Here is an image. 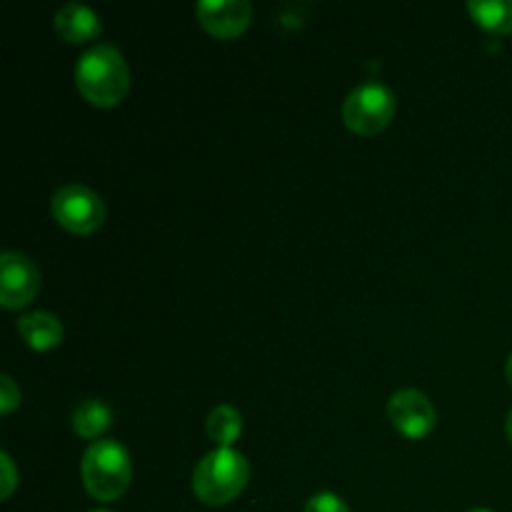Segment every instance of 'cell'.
I'll return each instance as SVG.
<instances>
[{"instance_id": "1", "label": "cell", "mask_w": 512, "mask_h": 512, "mask_svg": "<svg viewBox=\"0 0 512 512\" xmlns=\"http://www.w3.org/2000/svg\"><path fill=\"white\" fill-rule=\"evenodd\" d=\"M75 85L90 105L113 108L128 95L130 68L113 43H95L75 63Z\"/></svg>"}, {"instance_id": "2", "label": "cell", "mask_w": 512, "mask_h": 512, "mask_svg": "<svg viewBox=\"0 0 512 512\" xmlns=\"http://www.w3.org/2000/svg\"><path fill=\"white\" fill-rule=\"evenodd\" d=\"M80 475L90 498L113 503L125 495L133 480V463L123 443L110 438H100L88 445L80 460Z\"/></svg>"}, {"instance_id": "3", "label": "cell", "mask_w": 512, "mask_h": 512, "mask_svg": "<svg viewBox=\"0 0 512 512\" xmlns=\"http://www.w3.org/2000/svg\"><path fill=\"white\" fill-rule=\"evenodd\" d=\"M250 480V465L240 450L215 448L193 470V493L205 505H228Z\"/></svg>"}, {"instance_id": "4", "label": "cell", "mask_w": 512, "mask_h": 512, "mask_svg": "<svg viewBox=\"0 0 512 512\" xmlns=\"http://www.w3.org/2000/svg\"><path fill=\"white\" fill-rule=\"evenodd\" d=\"M395 93L380 80H365L355 85L343 103V120L353 133L378 135L395 118Z\"/></svg>"}, {"instance_id": "5", "label": "cell", "mask_w": 512, "mask_h": 512, "mask_svg": "<svg viewBox=\"0 0 512 512\" xmlns=\"http://www.w3.org/2000/svg\"><path fill=\"white\" fill-rule=\"evenodd\" d=\"M53 218L58 225L75 235H90L103 225L105 203L93 188L83 183H65L60 185L50 200Z\"/></svg>"}, {"instance_id": "6", "label": "cell", "mask_w": 512, "mask_h": 512, "mask_svg": "<svg viewBox=\"0 0 512 512\" xmlns=\"http://www.w3.org/2000/svg\"><path fill=\"white\" fill-rule=\"evenodd\" d=\"M388 418L400 435L408 440H423L425 435L433 433L438 423V410L423 390L403 388L390 395Z\"/></svg>"}, {"instance_id": "7", "label": "cell", "mask_w": 512, "mask_h": 512, "mask_svg": "<svg viewBox=\"0 0 512 512\" xmlns=\"http://www.w3.org/2000/svg\"><path fill=\"white\" fill-rule=\"evenodd\" d=\"M40 293V270L28 255L5 250L0 255V305L5 310H20Z\"/></svg>"}, {"instance_id": "8", "label": "cell", "mask_w": 512, "mask_h": 512, "mask_svg": "<svg viewBox=\"0 0 512 512\" xmlns=\"http://www.w3.org/2000/svg\"><path fill=\"white\" fill-rule=\"evenodd\" d=\"M195 18L213 38L233 40L248 30L253 5L248 0H198Z\"/></svg>"}, {"instance_id": "9", "label": "cell", "mask_w": 512, "mask_h": 512, "mask_svg": "<svg viewBox=\"0 0 512 512\" xmlns=\"http://www.w3.org/2000/svg\"><path fill=\"white\" fill-rule=\"evenodd\" d=\"M53 25L55 33L63 40H68V43H88V40H95L103 33L100 15L90 5L75 3V0L55 10Z\"/></svg>"}, {"instance_id": "10", "label": "cell", "mask_w": 512, "mask_h": 512, "mask_svg": "<svg viewBox=\"0 0 512 512\" xmlns=\"http://www.w3.org/2000/svg\"><path fill=\"white\" fill-rule=\"evenodd\" d=\"M18 333L33 350H53L63 340V323L55 313L33 310L18 320Z\"/></svg>"}, {"instance_id": "11", "label": "cell", "mask_w": 512, "mask_h": 512, "mask_svg": "<svg viewBox=\"0 0 512 512\" xmlns=\"http://www.w3.org/2000/svg\"><path fill=\"white\" fill-rule=\"evenodd\" d=\"M113 425V410L105 400L88 398L75 405L73 410V430L83 440H98L105 430Z\"/></svg>"}, {"instance_id": "12", "label": "cell", "mask_w": 512, "mask_h": 512, "mask_svg": "<svg viewBox=\"0 0 512 512\" xmlns=\"http://www.w3.org/2000/svg\"><path fill=\"white\" fill-rule=\"evenodd\" d=\"M205 430H208V438L218 448H233V443L243 433V415L228 403L215 405L208 413V420H205Z\"/></svg>"}, {"instance_id": "13", "label": "cell", "mask_w": 512, "mask_h": 512, "mask_svg": "<svg viewBox=\"0 0 512 512\" xmlns=\"http://www.w3.org/2000/svg\"><path fill=\"white\" fill-rule=\"evenodd\" d=\"M468 10L488 33L505 35L512 30V0H470Z\"/></svg>"}, {"instance_id": "14", "label": "cell", "mask_w": 512, "mask_h": 512, "mask_svg": "<svg viewBox=\"0 0 512 512\" xmlns=\"http://www.w3.org/2000/svg\"><path fill=\"white\" fill-rule=\"evenodd\" d=\"M303 512H350V508L340 495L323 490V493H315L313 498H308Z\"/></svg>"}, {"instance_id": "15", "label": "cell", "mask_w": 512, "mask_h": 512, "mask_svg": "<svg viewBox=\"0 0 512 512\" xmlns=\"http://www.w3.org/2000/svg\"><path fill=\"white\" fill-rule=\"evenodd\" d=\"M20 398H23V393H20L18 383L10 375H0V413H13L20 405Z\"/></svg>"}, {"instance_id": "16", "label": "cell", "mask_w": 512, "mask_h": 512, "mask_svg": "<svg viewBox=\"0 0 512 512\" xmlns=\"http://www.w3.org/2000/svg\"><path fill=\"white\" fill-rule=\"evenodd\" d=\"M0 470H3V478H0V498L8 500L13 495L15 485H18V470H15V463L8 455V450L0 453Z\"/></svg>"}, {"instance_id": "17", "label": "cell", "mask_w": 512, "mask_h": 512, "mask_svg": "<svg viewBox=\"0 0 512 512\" xmlns=\"http://www.w3.org/2000/svg\"><path fill=\"white\" fill-rule=\"evenodd\" d=\"M505 378H508V383H510V388H512V353H510L508 363H505Z\"/></svg>"}, {"instance_id": "18", "label": "cell", "mask_w": 512, "mask_h": 512, "mask_svg": "<svg viewBox=\"0 0 512 512\" xmlns=\"http://www.w3.org/2000/svg\"><path fill=\"white\" fill-rule=\"evenodd\" d=\"M505 433H508L510 443H512V410L508 413V420H505Z\"/></svg>"}, {"instance_id": "19", "label": "cell", "mask_w": 512, "mask_h": 512, "mask_svg": "<svg viewBox=\"0 0 512 512\" xmlns=\"http://www.w3.org/2000/svg\"><path fill=\"white\" fill-rule=\"evenodd\" d=\"M468 512H493V510H488V508H475V510H468Z\"/></svg>"}, {"instance_id": "20", "label": "cell", "mask_w": 512, "mask_h": 512, "mask_svg": "<svg viewBox=\"0 0 512 512\" xmlns=\"http://www.w3.org/2000/svg\"><path fill=\"white\" fill-rule=\"evenodd\" d=\"M90 512H110V510H90Z\"/></svg>"}]
</instances>
